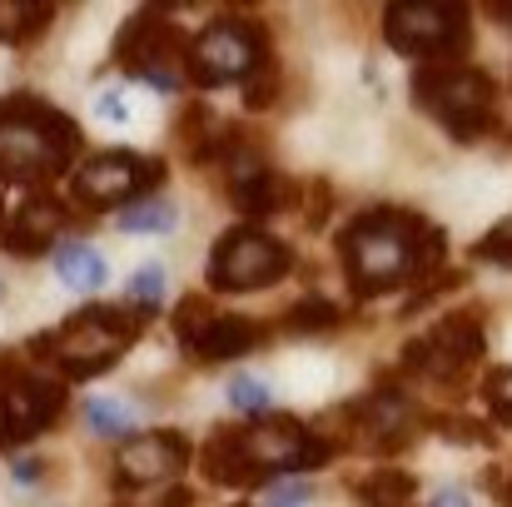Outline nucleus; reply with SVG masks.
<instances>
[{
	"mask_svg": "<svg viewBox=\"0 0 512 507\" xmlns=\"http://www.w3.org/2000/svg\"><path fill=\"white\" fill-rule=\"evenodd\" d=\"M348 289L358 299H378L398 284H418L438 274L448 254V234L413 209H368L339 234Z\"/></svg>",
	"mask_w": 512,
	"mask_h": 507,
	"instance_id": "nucleus-1",
	"label": "nucleus"
},
{
	"mask_svg": "<svg viewBox=\"0 0 512 507\" xmlns=\"http://www.w3.org/2000/svg\"><path fill=\"white\" fill-rule=\"evenodd\" d=\"M80 155V130L70 115L35 95H10L0 100V179H55L75 165Z\"/></svg>",
	"mask_w": 512,
	"mask_h": 507,
	"instance_id": "nucleus-2",
	"label": "nucleus"
},
{
	"mask_svg": "<svg viewBox=\"0 0 512 507\" xmlns=\"http://www.w3.org/2000/svg\"><path fill=\"white\" fill-rule=\"evenodd\" d=\"M150 314L140 309H110V304H90L80 314H70L60 329L30 338V353L45 358L55 373L65 378H90V373H105L130 343L140 334Z\"/></svg>",
	"mask_w": 512,
	"mask_h": 507,
	"instance_id": "nucleus-3",
	"label": "nucleus"
},
{
	"mask_svg": "<svg viewBox=\"0 0 512 507\" xmlns=\"http://www.w3.org/2000/svg\"><path fill=\"white\" fill-rule=\"evenodd\" d=\"M413 100L458 140V145H478L493 130V100L498 85L488 70L463 65V60H433L413 75Z\"/></svg>",
	"mask_w": 512,
	"mask_h": 507,
	"instance_id": "nucleus-4",
	"label": "nucleus"
},
{
	"mask_svg": "<svg viewBox=\"0 0 512 507\" xmlns=\"http://www.w3.org/2000/svg\"><path fill=\"white\" fill-rule=\"evenodd\" d=\"M269 60V35L259 20H239V15H224L214 20L209 30H199L189 40V55H184V70L194 85L214 90V85H244L254 75V65Z\"/></svg>",
	"mask_w": 512,
	"mask_h": 507,
	"instance_id": "nucleus-5",
	"label": "nucleus"
},
{
	"mask_svg": "<svg viewBox=\"0 0 512 507\" xmlns=\"http://www.w3.org/2000/svg\"><path fill=\"white\" fill-rule=\"evenodd\" d=\"M468 10L463 5H433V0H403L383 10V40L398 55L418 60H458L468 50Z\"/></svg>",
	"mask_w": 512,
	"mask_h": 507,
	"instance_id": "nucleus-6",
	"label": "nucleus"
},
{
	"mask_svg": "<svg viewBox=\"0 0 512 507\" xmlns=\"http://www.w3.org/2000/svg\"><path fill=\"white\" fill-rule=\"evenodd\" d=\"M289 269H294V249L289 244H279L274 234H264L254 224H239L209 254V289H219V294H249V289L279 284Z\"/></svg>",
	"mask_w": 512,
	"mask_h": 507,
	"instance_id": "nucleus-7",
	"label": "nucleus"
},
{
	"mask_svg": "<svg viewBox=\"0 0 512 507\" xmlns=\"http://www.w3.org/2000/svg\"><path fill=\"white\" fill-rule=\"evenodd\" d=\"M488 348V329H483V314L478 309H453L443 314L428 334H418L403 348V368L418 373V378H458L463 368H473Z\"/></svg>",
	"mask_w": 512,
	"mask_h": 507,
	"instance_id": "nucleus-8",
	"label": "nucleus"
},
{
	"mask_svg": "<svg viewBox=\"0 0 512 507\" xmlns=\"http://www.w3.org/2000/svg\"><path fill=\"white\" fill-rule=\"evenodd\" d=\"M244 453L259 468V478H269V473L324 468L334 458V443L299 418H259V423L244 428Z\"/></svg>",
	"mask_w": 512,
	"mask_h": 507,
	"instance_id": "nucleus-9",
	"label": "nucleus"
},
{
	"mask_svg": "<svg viewBox=\"0 0 512 507\" xmlns=\"http://www.w3.org/2000/svg\"><path fill=\"white\" fill-rule=\"evenodd\" d=\"M165 179V160H150V155H95L75 169L70 189H75V204L80 209H125L135 204L145 189H155Z\"/></svg>",
	"mask_w": 512,
	"mask_h": 507,
	"instance_id": "nucleus-10",
	"label": "nucleus"
},
{
	"mask_svg": "<svg viewBox=\"0 0 512 507\" xmlns=\"http://www.w3.org/2000/svg\"><path fill=\"white\" fill-rule=\"evenodd\" d=\"M189 468V438L184 433H165V428H155V433H135V438H125L120 443V458H115V478L125 483V488H160V483H170Z\"/></svg>",
	"mask_w": 512,
	"mask_h": 507,
	"instance_id": "nucleus-11",
	"label": "nucleus"
},
{
	"mask_svg": "<svg viewBox=\"0 0 512 507\" xmlns=\"http://www.w3.org/2000/svg\"><path fill=\"white\" fill-rule=\"evenodd\" d=\"M189 55V40L174 30L170 20H160L155 10H140L125 20L120 40H115V60L130 65L135 75H150V70H170V60Z\"/></svg>",
	"mask_w": 512,
	"mask_h": 507,
	"instance_id": "nucleus-12",
	"label": "nucleus"
},
{
	"mask_svg": "<svg viewBox=\"0 0 512 507\" xmlns=\"http://www.w3.org/2000/svg\"><path fill=\"white\" fill-rule=\"evenodd\" d=\"M60 224H70V204H60L55 194H45V199H25V204L10 214V224L0 229V244H5V254L35 259V254H45V249L55 244Z\"/></svg>",
	"mask_w": 512,
	"mask_h": 507,
	"instance_id": "nucleus-13",
	"label": "nucleus"
},
{
	"mask_svg": "<svg viewBox=\"0 0 512 507\" xmlns=\"http://www.w3.org/2000/svg\"><path fill=\"white\" fill-rule=\"evenodd\" d=\"M358 423H363V433L378 443V448H398V443H408L413 433H418V413H413V403L398 393V388H378V393H368L363 403H358Z\"/></svg>",
	"mask_w": 512,
	"mask_h": 507,
	"instance_id": "nucleus-14",
	"label": "nucleus"
},
{
	"mask_svg": "<svg viewBox=\"0 0 512 507\" xmlns=\"http://www.w3.org/2000/svg\"><path fill=\"white\" fill-rule=\"evenodd\" d=\"M204 478L219 483V488L259 483V468H254L249 453H244V423H239V428H214V433H209V443H204Z\"/></svg>",
	"mask_w": 512,
	"mask_h": 507,
	"instance_id": "nucleus-15",
	"label": "nucleus"
},
{
	"mask_svg": "<svg viewBox=\"0 0 512 507\" xmlns=\"http://www.w3.org/2000/svg\"><path fill=\"white\" fill-rule=\"evenodd\" d=\"M254 343H259V324H254V319H244V314H214L184 348H189L194 358H204V363H224V358L249 353Z\"/></svg>",
	"mask_w": 512,
	"mask_h": 507,
	"instance_id": "nucleus-16",
	"label": "nucleus"
},
{
	"mask_svg": "<svg viewBox=\"0 0 512 507\" xmlns=\"http://www.w3.org/2000/svg\"><path fill=\"white\" fill-rule=\"evenodd\" d=\"M55 274H60V284L65 289H75V294H100L105 289V279H110V269H105V259H100V249L95 244H85V239H65V244H55Z\"/></svg>",
	"mask_w": 512,
	"mask_h": 507,
	"instance_id": "nucleus-17",
	"label": "nucleus"
},
{
	"mask_svg": "<svg viewBox=\"0 0 512 507\" xmlns=\"http://www.w3.org/2000/svg\"><path fill=\"white\" fill-rule=\"evenodd\" d=\"M229 199H234V209L244 219H269V214H279L294 199V184L284 174H274V169H259V174L229 184Z\"/></svg>",
	"mask_w": 512,
	"mask_h": 507,
	"instance_id": "nucleus-18",
	"label": "nucleus"
},
{
	"mask_svg": "<svg viewBox=\"0 0 512 507\" xmlns=\"http://www.w3.org/2000/svg\"><path fill=\"white\" fill-rule=\"evenodd\" d=\"M413 473L403 468H373L363 483H358V503L363 507H413Z\"/></svg>",
	"mask_w": 512,
	"mask_h": 507,
	"instance_id": "nucleus-19",
	"label": "nucleus"
},
{
	"mask_svg": "<svg viewBox=\"0 0 512 507\" xmlns=\"http://www.w3.org/2000/svg\"><path fill=\"white\" fill-rule=\"evenodd\" d=\"M115 224H120L125 234H170L174 224H179V204L165 199V194H150V199L125 204Z\"/></svg>",
	"mask_w": 512,
	"mask_h": 507,
	"instance_id": "nucleus-20",
	"label": "nucleus"
},
{
	"mask_svg": "<svg viewBox=\"0 0 512 507\" xmlns=\"http://www.w3.org/2000/svg\"><path fill=\"white\" fill-rule=\"evenodd\" d=\"M50 25V5L40 0H0V40L5 45H20L30 35H40Z\"/></svg>",
	"mask_w": 512,
	"mask_h": 507,
	"instance_id": "nucleus-21",
	"label": "nucleus"
},
{
	"mask_svg": "<svg viewBox=\"0 0 512 507\" xmlns=\"http://www.w3.org/2000/svg\"><path fill=\"white\" fill-rule=\"evenodd\" d=\"M85 428L100 438H130V408L115 398H85Z\"/></svg>",
	"mask_w": 512,
	"mask_h": 507,
	"instance_id": "nucleus-22",
	"label": "nucleus"
},
{
	"mask_svg": "<svg viewBox=\"0 0 512 507\" xmlns=\"http://www.w3.org/2000/svg\"><path fill=\"white\" fill-rule=\"evenodd\" d=\"M334 324H339V309H334L329 299H319V294L299 299V304L284 314V329H299V334H324V329H334Z\"/></svg>",
	"mask_w": 512,
	"mask_h": 507,
	"instance_id": "nucleus-23",
	"label": "nucleus"
},
{
	"mask_svg": "<svg viewBox=\"0 0 512 507\" xmlns=\"http://www.w3.org/2000/svg\"><path fill=\"white\" fill-rule=\"evenodd\" d=\"M274 100H279V65H274V55H269V60H259L254 75L244 80V105H249V110H269Z\"/></svg>",
	"mask_w": 512,
	"mask_h": 507,
	"instance_id": "nucleus-24",
	"label": "nucleus"
},
{
	"mask_svg": "<svg viewBox=\"0 0 512 507\" xmlns=\"http://www.w3.org/2000/svg\"><path fill=\"white\" fill-rule=\"evenodd\" d=\"M130 299L140 314H155L160 299H165V264H145L135 279H130Z\"/></svg>",
	"mask_w": 512,
	"mask_h": 507,
	"instance_id": "nucleus-25",
	"label": "nucleus"
},
{
	"mask_svg": "<svg viewBox=\"0 0 512 507\" xmlns=\"http://www.w3.org/2000/svg\"><path fill=\"white\" fill-rule=\"evenodd\" d=\"M229 403H234L244 418H254V423H259V418L269 413V388H264L259 378H249V373H244V378H234V383H229Z\"/></svg>",
	"mask_w": 512,
	"mask_h": 507,
	"instance_id": "nucleus-26",
	"label": "nucleus"
},
{
	"mask_svg": "<svg viewBox=\"0 0 512 507\" xmlns=\"http://www.w3.org/2000/svg\"><path fill=\"white\" fill-rule=\"evenodd\" d=\"M473 259H488V264H498V269H512V214L488 234V239L473 244Z\"/></svg>",
	"mask_w": 512,
	"mask_h": 507,
	"instance_id": "nucleus-27",
	"label": "nucleus"
},
{
	"mask_svg": "<svg viewBox=\"0 0 512 507\" xmlns=\"http://www.w3.org/2000/svg\"><path fill=\"white\" fill-rule=\"evenodd\" d=\"M433 428H438L443 438H453V443H493V433H488L483 423H468V418H458V413L433 418Z\"/></svg>",
	"mask_w": 512,
	"mask_h": 507,
	"instance_id": "nucleus-28",
	"label": "nucleus"
},
{
	"mask_svg": "<svg viewBox=\"0 0 512 507\" xmlns=\"http://www.w3.org/2000/svg\"><path fill=\"white\" fill-rule=\"evenodd\" d=\"M483 398H488V408H493L503 423H512V368H498V373L483 383Z\"/></svg>",
	"mask_w": 512,
	"mask_h": 507,
	"instance_id": "nucleus-29",
	"label": "nucleus"
},
{
	"mask_svg": "<svg viewBox=\"0 0 512 507\" xmlns=\"http://www.w3.org/2000/svg\"><path fill=\"white\" fill-rule=\"evenodd\" d=\"M95 115H100L105 125H130V105H125L120 90H105V95L95 100Z\"/></svg>",
	"mask_w": 512,
	"mask_h": 507,
	"instance_id": "nucleus-30",
	"label": "nucleus"
},
{
	"mask_svg": "<svg viewBox=\"0 0 512 507\" xmlns=\"http://www.w3.org/2000/svg\"><path fill=\"white\" fill-rule=\"evenodd\" d=\"M309 498H314V493H309V483H289V478H284V483H274V488H269V507H304Z\"/></svg>",
	"mask_w": 512,
	"mask_h": 507,
	"instance_id": "nucleus-31",
	"label": "nucleus"
},
{
	"mask_svg": "<svg viewBox=\"0 0 512 507\" xmlns=\"http://www.w3.org/2000/svg\"><path fill=\"white\" fill-rule=\"evenodd\" d=\"M433 507H468V493H463V488H443V493L433 498Z\"/></svg>",
	"mask_w": 512,
	"mask_h": 507,
	"instance_id": "nucleus-32",
	"label": "nucleus"
},
{
	"mask_svg": "<svg viewBox=\"0 0 512 507\" xmlns=\"http://www.w3.org/2000/svg\"><path fill=\"white\" fill-rule=\"evenodd\" d=\"M40 473H45V463H15V478H20V483H35Z\"/></svg>",
	"mask_w": 512,
	"mask_h": 507,
	"instance_id": "nucleus-33",
	"label": "nucleus"
},
{
	"mask_svg": "<svg viewBox=\"0 0 512 507\" xmlns=\"http://www.w3.org/2000/svg\"><path fill=\"white\" fill-rule=\"evenodd\" d=\"M189 503H194V498H189L184 488H170V493H165V498H160L155 507H189Z\"/></svg>",
	"mask_w": 512,
	"mask_h": 507,
	"instance_id": "nucleus-34",
	"label": "nucleus"
},
{
	"mask_svg": "<svg viewBox=\"0 0 512 507\" xmlns=\"http://www.w3.org/2000/svg\"><path fill=\"white\" fill-rule=\"evenodd\" d=\"M0 448H10V418H5V398H0Z\"/></svg>",
	"mask_w": 512,
	"mask_h": 507,
	"instance_id": "nucleus-35",
	"label": "nucleus"
},
{
	"mask_svg": "<svg viewBox=\"0 0 512 507\" xmlns=\"http://www.w3.org/2000/svg\"><path fill=\"white\" fill-rule=\"evenodd\" d=\"M498 15H508V25H512V5H498Z\"/></svg>",
	"mask_w": 512,
	"mask_h": 507,
	"instance_id": "nucleus-36",
	"label": "nucleus"
},
{
	"mask_svg": "<svg viewBox=\"0 0 512 507\" xmlns=\"http://www.w3.org/2000/svg\"><path fill=\"white\" fill-rule=\"evenodd\" d=\"M0 299H5V284H0Z\"/></svg>",
	"mask_w": 512,
	"mask_h": 507,
	"instance_id": "nucleus-37",
	"label": "nucleus"
},
{
	"mask_svg": "<svg viewBox=\"0 0 512 507\" xmlns=\"http://www.w3.org/2000/svg\"><path fill=\"white\" fill-rule=\"evenodd\" d=\"M234 507H249V503H234Z\"/></svg>",
	"mask_w": 512,
	"mask_h": 507,
	"instance_id": "nucleus-38",
	"label": "nucleus"
}]
</instances>
